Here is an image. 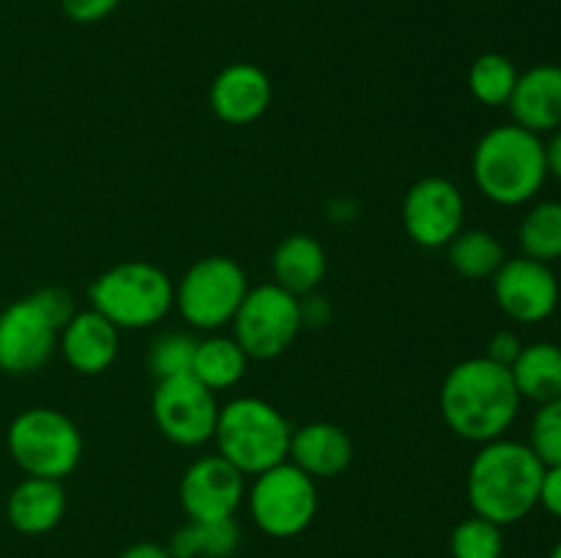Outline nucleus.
<instances>
[{
    "label": "nucleus",
    "mask_w": 561,
    "mask_h": 558,
    "mask_svg": "<svg viewBox=\"0 0 561 558\" xmlns=\"http://www.w3.org/2000/svg\"><path fill=\"white\" fill-rule=\"evenodd\" d=\"M400 217L409 239L422 249H447L466 222L463 191L444 175H427L405 191Z\"/></svg>",
    "instance_id": "nucleus-11"
},
{
    "label": "nucleus",
    "mask_w": 561,
    "mask_h": 558,
    "mask_svg": "<svg viewBox=\"0 0 561 558\" xmlns=\"http://www.w3.org/2000/svg\"><path fill=\"white\" fill-rule=\"evenodd\" d=\"M474 184L496 206H524L535 200L548 178L546 142L518 124L485 131L471 159Z\"/></svg>",
    "instance_id": "nucleus-3"
},
{
    "label": "nucleus",
    "mask_w": 561,
    "mask_h": 558,
    "mask_svg": "<svg viewBox=\"0 0 561 558\" xmlns=\"http://www.w3.org/2000/svg\"><path fill=\"white\" fill-rule=\"evenodd\" d=\"M91 310L107 317L121 332H140L157 326L175 306V284L159 266L146 260H126L93 279Z\"/></svg>",
    "instance_id": "nucleus-5"
},
{
    "label": "nucleus",
    "mask_w": 561,
    "mask_h": 558,
    "mask_svg": "<svg viewBox=\"0 0 561 558\" xmlns=\"http://www.w3.org/2000/svg\"><path fill=\"white\" fill-rule=\"evenodd\" d=\"M301 306V326L305 328H323L332 323V304H329L327 295H318V293H307L299 299Z\"/></svg>",
    "instance_id": "nucleus-33"
},
{
    "label": "nucleus",
    "mask_w": 561,
    "mask_h": 558,
    "mask_svg": "<svg viewBox=\"0 0 561 558\" xmlns=\"http://www.w3.org/2000/svg\"><path fill=\"white\" fill-rule=\"evenodd\" d=\"M197 339L186 332H168L162 337L153 339L151 350H148V367L157 381L164 377L192 375V364H195Z\"/></svg>",
    "instance_id": "nucleus-28"
},
{
    "label": "nucleus",
    "mask_w": 561,
    "mask_h": 558,
    "mask_svg": "<svg viewBox=\"0 0 561 558\" xmlns=\"http://www.w3.org/2000/svg\"><path fill=\"white\" fill-rule=\"evenodd\" d=\"M327 266V249L316 235L307 233H294L283 239L272 255L274 282L299 299L321 288Z\"/></svg>",
    "instance_id": "nucleus-20"
},
{
    "label": "nucleus",
    "mask_w": 561,
    "mask_h": 558,
    "mask_svg": "<svg viewBox=\"0 0 561 558\" xmlns=\"http://www.w3.org/2000/svg\"><path fill=\"white\" fill-rule=\"evenodd\" d=\"M151 410L159 432L175 446L197 449L214 441L219 419L217 394L203 386L195 375L157 381Z\"/></svg>",
    "instance_id": "nucleus-10"
},
{
    "label": "nucleus",
    "mask_w": 561,
    "mask_h": 558,
    "mask_svg": "<svg viewBox=\"0 0 561 558\" xmlns=\"http://www.w3.org/2000/svg\"><path fill=\"white\" fill-rule=\"evenodd\" d=\"M241 542V528L236 518L228 520H186L170 536L173 558H228Z\"/></svg>",
    "instance_id": "nucleus-23"
},
{
    "label": "nucleus",
    "mask_w": 561,
    "mask_h": 558,
    "mask_svg": "<svg viewBox=\"0 0 561 558\" xmlns=\"http://www.w3.org/2000/svg\"><path fill=\"white\" fill-rule=\"evenodd\" d=\"M513 372L515 388L520 399H535V403H548V399L561 397V348L553 342H531L524 345Z\"/></svg>",
    "instance_id": "nucleus-21"
},
{
    "label": "nucleus",
    "mask_w": 561,
    "mask_h": 558,
    "mask_svg": "<svg viewBox=\"0 0 561 558\" xmlns=\"http://www.w3.org/2000/svg\"><path fill=\"white\" fill-rule=\"evenodd\" d=\"M288 460L312 479H332L354 463V441L332 421H310L290 432Z\"/></svg>",
    "instance_id": "nucleus-17"
},
{
    "label": "nucleus",
    "mask_w": 561,
    "mask_h": 558,
    "mask_svg": "<svg viewBox=\"0 0 561 558\" xmlns=\"http://www.w3.org/2000/svg\"><path fill=\"white\" fill-rule=\"evenodd\" d=\"M438 405L449 430L471 443L504 438L520 410L513 372L488 356L463 359L447 372Z\"/></svg>",
    "instance_id": "nucleus-1"
},
{
    "label": "nucleus",
    "mask_w": 561,
    "mask_h": 558,
    "mask_svg": "<svg viewBox=\"0 0 561 558\" xmlns=\"http://www.w3.org/2000/svg\"><path fill=\"white\" fill-rule=\"evenodd\" d=\"M230 326H233V339L250 359H277L305 328L299 295L288 293L277 282L250 288Z\"/></svg>",
    "instance_id": "nucleus-9"
},
{
    "label": "nucleus",
    "mask_w": 561,
    "mask_h": 558,
    "mask_svg": "<svg viewBox=\"0 0 561 558\" xmlns=\"http://www.w3.org/2000/svg\"><path fill=\"white\" fill-rule=\"evenodd\" d=\"M290 432L283 414L261 397H236L219 408L214 443L230 465L244 476H257L263 470L288 460Z\"/></svg>",
    "instance_id": "nucleus-4"
},
{
    "label": "nucleus",
    "mask_w": 561,
    "mask_h": 558,
    "mask_svg": "<svg viewBox=\"0 0 561 558\" xmlns=\"http://www.w3.org/2000/svg\"><path fill=\"white\" fill-rule=\"evenodd\" d=\"M118 558H173L164 545L157 542H135V545L126 547Z\"/></svg>",
    "instance_id": "nucleus-35"
},
{
    "label": "nucleus",
    "mask_w": 561,
    "mask_h": 558,
    "mask_svg": "<svg viewBox=\"0 0 561 558\" xmlns=\"http://www.w3.org/2000/svg\"><path fill=\"white\" fill-rule=\"evenodd\" d=\"M520 249L531 260L551 266L561 257V202L546 200L537 202L526 211L518 228Z\"/></svg>",
    "instance_id": "nucleus-25"
},
{
    "label": "nucleus",
    "mask_w": 561,
    "mask_h": 558,
    "mask_svg": "<svg viewBox=\"0 0 561 558\" xmlns=\"http://www.w3.org/2000/svg\"><path fill=\"white\" fill-rule=\"evenodd\" d=\"M520 350H524V342H520V337L515 332H510V328H504V332H496L491 337V342H488V350L485 356L491 361H496V364L502 367H513L515 359L520 356Z\"/></svg>",
    "instance_id": "nucleus-32"
},
{
    "label": "nucleus",
    "mask_w": 561,
    "mask_h": 558,
    "mask_svg": "<svg viewBox=\"0 0 561 558\" xmlns=\"http://www.w3.org/2000/svg\"><path fill=\"white\" fill-rule=\"evenodd\" d=\"M272 80L255 63H230L214 77L208 104L222 124L250 126L266 115L272 104Z\"/></svg>",
    "instance_id": "nucleus-15"
},
{
    "label": "nucleus",
    "mask_w": 561,
    "mask_h": 558,
    "mask_svg": "<svg viewBox=\"0 0 561 558\" xmlns=\"http://www.w3.org/2000/svg\"><path fill=\"white\" fill-rule=\"evenodd\" d=\"M529 446L546 468L561 465V397L540 403L531 419Z\"/></svg>",
    "instance_id": "nucleus-29"
},
{
    "label": "nucleus",
    "mask_w": 561,
    "mask_h": 558,
    "mask_svg": "<svg viewBox=\"0 0 561 558\" xmlns=\"http://www.w3.org/2000/svg\"><path fill=\"white\" fill-rule=\"evenodd\" d=\"M449 553H453V558H502V525L491 523L480 514L460 520L449 536Z\"/></svg>",
    "instance_id": "nucleus-27"
},
{
    "label": "nucleus",
    "mask_w": 561,
    "mask_h": 558,
    "mask_svg": "<svg viewBox=\"0 0 561 558\" xmlns=\"http://www.w3.org/2000/svg\"><path fill=\"white\" fill-rule=\"evenodd\" d=\"M507 107L513 124L535 135L561 129V66L542 63L518 74Z\"/></svg>",
    "instance_id": "nucleus-18"
},
{
    "label": "nucleus",
    "mask_w": 561,
    "mask_h": 558,
    "mask_svg": "<svg viewBox=\"0 0 561 558\" xmlns=\"http://www.w3.org/2000/svg\"><path fill=\"white\" fill-rule=\"evenodd\" d=\"M449 266L466 279H491L507 260L504 246L491 230H460L447 246Z\"/></svg>",
    "instance_id": "nucleus-24"
},
{
    "label": "nucleus",
    "mask_w": 561,
    "mask_h": 558,
    "mask_svg": "<svg viewBox=\"0 0 561 558\" xmlns=\"http://www.w3.org/2000/svg\"><path fill=\"white\" fill-rule=\"evenodd\" d=\"M546 164H548V175L561 181V129L553 131L551 140L546 142Z\"/></svg>",
    "instance_id": "nucleus-36"
},
{
    "label": "nucleus",
    "mask_w": 561,
    "mask_h": 558,
    "mask_svg": "<svg viewBox=\"0 0 561 558\" xmlns=\"http://www.w3.org/2000/svg\"><path fill=\"white\" fill-rule=\"evenodd\" d=\"M247 507L257 528L274 539H294L310 528L318 512V487L290 460L255 476L247 490Z\"/></svg>",
    "instance_id": "nucleus-8"
},
{
    "label": "nucleus",
    "mask_w": 561,
    "mask_h": 558,
    "mask_svg": "<svg viewBox=\"0 0 561 558\" xmlns=\"http://www.w3.org/2000/svg\"><path fill=\"white\" fill-rule=\"evenodd\" d=\"M546 465L529 443L496 438L482 443L466 474V498L480 518L496 525H515L540 507Z\"/></svg>",
    "instance_id": "nucleus-2"
},
{
    "label": "nucleus",
    "mask_w": 561,
    "mask_h": 558,
    "mask_svg": "<svg viewBox=\"0 0 561 558\" xmlns=\"http://www.w3.org/2000/svg\"><path fill=\"white\" fill-rule=\"evenodd\" d=\"M250 282L233 257L208 255L192 263L175 284V310L197 332L230 326Z\"/></svg>",
    "instance_id": "nucleus-7"
},
{
    "label": "nucleus",
    "mask_w": 561,
    "mask_h": 558,
    "mask_svg": "<svg viewBox=\"0 0 561 558\" xmlns=\"http://www.w3.org/2000/svg\"><path fill=\"white\" fill-rule=\"evenodd\" d=\"M31 295L38 301V306L44 310V315H47L49 321L58 326V332L66 326V323L71 321V317H75V312H77L75 295H71L66 288L49 284V288L36 290V293H31Z\"/></svg>",
    "instance_id": "nucleus-30"
},
{
    "label": "nucleus",
    "mask_w": 561,
    "mask_h": 558,
    "mask_svg": "<svg viewBox=\"0 0 561 558\" xmlns=\"http://www.w3.org/2000/svg\"><path fill=\"white\" fill-rule=\"evenodd\" d=\"M66 514L64 481L25 476L5 498V518L11 528L25 536L49 534Z\"/></svg>",
    "instance_id": "nucleus-19"
},
{
    "label": "nucleus",
    "mask_w": 561,
    "mask_h": 558,
    "mask_svg": "<svg viewBox=\"0 0 561 558\" xmlns=\"http://www.w3.org/2000/svg\"><path fill=\"white\" fill-rule=\"evenodd\" d=\"M58 326L38 301L25 295L0 312V370L9 375L38 372L58 348Z\"/></svg>",
    "instance_id": "nucleus-12"
},
{
    "label": "nucleus",
    "mask_w": 561,
    "mask_h": 558,
    "mask_svg": "<svg viewBox=\"0 0 561 558\" xmlns=\"http://www.w3.org/2000/svg\"><path fill=\"white\" fill-rule=\"evenodd\" d=\"M11 460L25 476L64 481L82 460V432L55 408H27L5 432Z\"/></svg>",
    "instance_id": "nucleus-6"
},
{
    "label": "nucleus",
    "mask_w": 561,
    "mask_h": 558,
    "mask_svg": "<svg viewBox=\"0 0 561 558\" xmlns=\"http://www.w3.org/2000/svg\"><path fill=\"white\" fill-rule=\"evenodd\" d=\"M179 498L190 520L236 518L247 498L244 474L230 465L222 454H206L184 470Z\"/></svg>",
    "instance_id": "nucleus-13"
},
{
    "label": "nucleus",
    "mask_w": 561,
    "mask_h": 558,
    "mask_svg": "<svg viewBox=\"0 0 561 558\" xmlns=\"http://www.w3.org/2000/svg\"><path fill=\"white\" fill-rule=\"evenodd\" d=\"M118 3L121 0H60V9L71 22L93 25V22H102L104 16L113 14Z\"/></svg>",
    "instance_id": "nucleus-31"
},
{
    "label": "nucleus",
    "mask_w": 561,
    "mask_h": 558,
    "mask_svg": "<svg viewBox=\"0 0 561 558\" xmlns=\"http://www.w3.org/2000/svg\"><path fill=\"white\" fill-rule=\"evenodd\" d=\"M469 91L485 107H507L510 96L518 82V69L513 60L502 53H485L471 63Z\"/></svg>",
    "instance_id": "nucleus-26"
},
{
    "label": "nucleus",
    "mask_w": 561,
    "mask_h": 558,
    "mask_svg": "<svg viewBox=\"0 0 561 558\" xmlns=\"http://www.w3.org/2000/svg\"><path fill=\"white\" fill-rule=\"evenodd\" d=\"M118 342L121 328H115L96 310L75 312V317L58 334V348L66 364L80 375H102L110 370L118 356Z\"/></svg>",
    "instance_id": "nucleus-16"
},
{
    "label": "nucleus",
    "mask_w": 561,
    "mask_h": 558,
    "mask_svg": "<svg viewBox=\"0 0 561 558\" xmlns=\"http://www.w3.org/2000/svg\"><path fill=\"white\" fill-rule=\"evenodd\" d=\"M247 364H250V356L233 337L214 334V337L197 339L192 375L217 394L241 383V377L247 375Z\"/></svg>",
    "instance_id": "nucleus-22"
},
{
    "label": "nucleus",
    "mask_w": 561,
    "mask_h": 558,
    "mask_svg": "<svg viewBox=\"0 0 561 558\" xmlns=\"http://www.w3.org/2000/svg\"><path fill=\"white\" fill-rule=\"evenodd\" d=\"M548 558H561V542H559L557 547H553V550H551V556H548Z\"/></svg>",
    "instance_id": "nucleus-37"
},
{
    "label": "nucleus",
    "mask_w": 561,
    "mask_h": 558,
    "mask_svg": "<svg viewBox=\"0 0 561 558\" xmlns=\"http://www.w3.org/2000/svg\"><path fill=\"white\" fill-rule=\"evenodd\" d=\"M540 507L553 518H561V465H551L542 474Z\"/></svg>",
    "instance_id": "nucleus-34"
},
{
    "label": "nucleus",
    "mask_w": 561,
    "mask_h": 558,
    "mask_svg": "<svg viewBox=\"0 0 561 558\" xmlns=\"http://www.w3.org/2000/svg\"><path fill=\"white\" fill-rule=\"evenodd\" d=\"M491 279L499 310L515 323H542L557 310L559 282L548 263L510 257Z\"/></svg>",
    "instance_id": "nucleus-14"
}]
</instances>
